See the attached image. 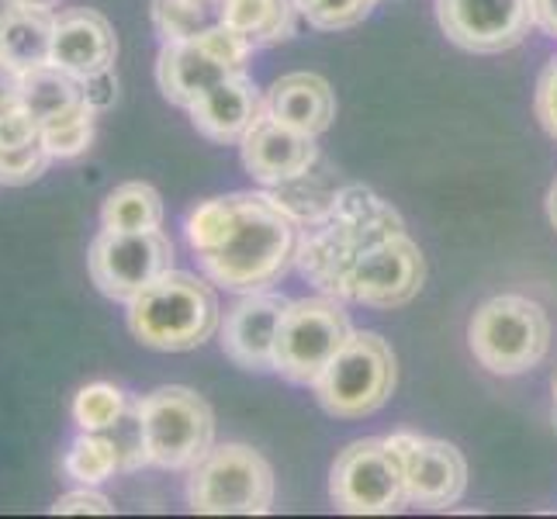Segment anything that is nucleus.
Listing matches in <instances>:
<instances>
[{
  "mask_svg": "<svg viewBox=\"0 0 557 519\" xmlns=\"http://www.w3.org/2000/svg\"><path fill=\"white\" fill-rule=\"evenodd\" d=\"M136 406L152 468L190 471L215 447V412L184 384H163V388L143 395Z\"/></svg>",
  "mask_w": 557,
  "mask_h": 519,
  "instance_id": "6",
  "label": "nucleus"
},
{
  "mask_svg": "<svg viewBox=\"0 0 557 519\" xmlns=\"http://www.w3.org/2000/svg\"><path fill=\"white\" fill-rule=\"evenodd\" d=\"M42 139V125L38 119L22 108V104H11L0 111V149H14V146H28Z\"/></svg>",
  "mask_w": 557,
  "mask_h": 519,
  "instance_id": "31",
  "label": "nucleus"
},
{
  "mask_svg": "<svg viewBox=\"0 0 557 519\" xmlns=\"http://www.w3.org/2000/svg\"><path fill=\"white\" fill-rule=\"evenodd\" d=\"M547 219H550V225L557 228V181H554L550 190H547Z\"/></svg>",
  "mask_w": 557,
  "mask_h": 519,
  "instance_id": "37",
  "label": "nucleus"
},
{
  "mask_svg": "<svg viewBox=\"0 0 557 519\" xmlns=\"http://www.w3.org/2000/svg\"><path fill=\"white\" fill-rule=\"evenodd\" d=\"M249 49L236 32L211 28L205 35L177 38V42H163L157 55V84L163 98L177 108H190L211 87L225 84L228 76L246 73Z\"/></svg>",
  "mask_w": 557,
  "mask_h": 519,
  "instance_id": "9",
  "label": "nucleus"
},
{
  "mask_svg": "<svg viewBox=\"0 0 557 519\" xmlns=\"http://www.w3.org/2000/svg\"><path fill=\"white\" fill-rule=\"evenodd\" d=\"M422 277H426L422 249L406 233H395L374 243L350 267L347 281L339 287V298L368 305V309H398V305H409L419 295Z\"/></svg>",
  "mask_w": 557,
  "mask_h": 519,
  "instance_id": "12",
  "label": "nucleus"
},
{
  "mask_svg": "<svg viewBox=\"0 0 557 519\" xmlns=\"http://www.w3.org/2000/svg\"><path fill=\"white\" fill-rule=\"evenodd\" d=\"M152 25L163 42L205 35L225 25V0H152Z\"/></svg>",
  "mask_w": 557,
  "mask_h": 519,
  "instance_id": "24",
  "label": "nucleus"
},
{
  "mask_svg": "<svg viewBox=\"0 0 557 519\" xmlns=\"http://www.w3.org/2000/svg\"><path fill=\"white\" fill-rule=\"evenodd\" d=\"M190 111V125H195L208 143L219 146H239L243 136L263 114V94L246 73L228 76L225 84L211 87L205 98H198Z\"/></svg>",
  "mask_w": 557,
  "mask_h": 519,
  "instance_id": "18",
  "label": "nucleus"
},
{
  "mask_svg": "<svg viewBox=\"0 0 557 519\" xmlns=\"http://www.w3.org/2000/svg\"><path fill=\"white\" fill-rule=\"evenodd\" d=\"M536 119H541L544 132L557 143V60L547 63L541 73V84H536Z\"/></svg>",
  "mask_w": 557,
  "mask_h": 519,
  "instance_id": "33",
  "label": "nucleus"
},
{
  "mask_svg": "<svg viewBox=\"0 0 557 519\" xmlns=\"http://www.w3.org/2000/svg\"><path fill=\"white\" fill-rule=\"evenodd\" d=\"M298 0H225V28L249 49L287 42L298 32Z\"/></svg>",
  "mask_w": 557,
  "mask_h": 519,
  "instance_id": "22",
  "label": "nucleus"
},
{
  "mask_svg": "<svg viewBox=\"0 0 557 519\" xmlns=\"http://www.w3.org/2000/svg\"><path fill=\"white\" fill-rule=\"evenodd\" d=\"M17 104L28 108L42 128L66 119V114H73V111L90 108L84 101L81 81H76L73 73L60 70L55 63L35 66V70L17 76Z\"/></svg>",
  "mask_w": 557,
  "mask_h": 519,
  "instance_id": "21",
  "label": "nucleus"
},
{
  "mask_svg": "<svg viewBox=\"0 0 557 519\" xmlns=\"http://www.w3.org/2000/svg\"><path fill=\"white\" fill-rule=\"evenodd\" d=\"M101 225L119 233H149L163 225V198L152 184H119L101 205Z\"/></svg>",
  "mask_w": 557,
  "mask_h": 519,
  "instance_id": "23",
  "label": "nucleus"
},
{
  "mask_svg": "<svg viewBox=\"0 0 557 519\" xmlns=\"http://www.w3.org/2000/svg\"><path fill=\"white\" fill-rule=\"evenodd\" d=\"M63 474L70 482L90 485V489L108 482L111 474H119V457H114L104 433L81 430V436H76L63 454Z\"/></svg>",
  "mask_w": 557,
  "mask_h": 519,
  "instance_id": "25",
  "label": "nucleus"
},
{
  "mask_svg": "<svg viewBox=\"0 0 557 519\" xmlns=\"http://www.w3.org/2000/svg\"><path fill=\"white\" fill-rule=\"evenodd\" d=\"M104 440L111 444L114 457H119V471H136V468L149 465L146 433H143V419H139L136 401H132V406L104 430Z\"/></svg>",
  "mask_w": 557,
  "mask_h": 519,
  "instance_id": "28",
  "label": "nucleus"
},
{
  "mask_svg": "<svg viewBox=\"0 0 557 519\" xmlns=\"http://www.w3.org/2000/svg\"><path fill=\"white\" fill-rule=\"evenodd\" d=\"M49 512H55V516H111L114 506L101 492H94L90 485H84V489L66 492V495L55 498Z\"/></svg>",
  "mask_w": 557,
  "mask_h": 519,
  "instance_id": "32",
  "label": "nucleus"
},
{
  "mask_svg": "<svg viewBox=\"0 0 557 519\" xmlns=\"http://www.w3.org/2000/svg\"><path fill=\"white\" fill-rule=\"evenodd\" d=\"M388 444L398 450L406 468V495L419 509H447L457 506L468 492V460L447 440L395 433Z\"/></svg>",
  "mask_w": 557,
  "mask_h": 519,
  "instance_id": "14",
  "label": "nucleus"
},
{
  "mask_svg": "<svg viewBox=\"0 0 557 519\" xmlns=\"http://www.w3.org/2000/svg\"><path fill=\"white\" fill-rule=\"evenodd\" d=\"M550 392H554V406H557V371H554V378H550Z\"/></svg>",
  "mask_w": 557,
  "mask_h": 519,
  "instance_id": "40",
  "label": "nucleus"
},
{
  "mask_svg": "<svg viewBox=\"0 0 557 519\" xmlns=\"http://www.w3.org/2000/svg\"><path fill=\"white\" fill-rule=\"evenodd\" d=\"M52 163V152L46 143H28L14 149H0V187H28L35 184Z\"/></svg>",
  "mask_w": 557,
  "mask_h": 519,
  "instance_id": "30",
  "label": "nucleus"
},
{
  "mask_svg": "<svg viewBox=\"0 0 557 519\" xmlns=\"http://www.w3.org/2000/svg\"><path fill=\"white\" fill-rule=\"evenodd\" d=\"M128 333L149 350L184 354L198 350L222 330L219 295L205 277L187 271H166L146 292L128 301L125 312Z\"/></svg>",
  "mask_w": 557,
  "mask_h": 519,
  "instance_id": "3",
  "label": "nucleus"
},
{
  "mask_svg": "<svg viewBox=\"0 0 557 519\" xmlns=\"http://www.w3.org/2000/svg\"><path fill=\"white\" fill-rule=\"evenodd\" d=\"M330 495L339 512L354 516H388L406 506V468L388 436L343 447L330 471Z\"/></svg>",
  "mask_w": 557,
  "mask_h": 519,
  "instance_id": "10",
  "label": "nucleus"
},
{
  "mask_svg": "<svg viewBox=\"0 0 557 519\" xmlns=\"http://www.w3.org/2000/svg\"><path fill=\"white\" fill-rule=\"evenodd\" d=\"M395 233H406V222L388 201H381L374 190L360 184L339 187L333 208L319 222L301 228L295 263L322 295L339 298V287L347 281L350 267L374 243Z\"/></svg>",
  "mask_w": 557,
  "mask_h": 519,
  "instance_id": "2",
  "label": "nucleus"
},
{
  "mask_svg": "<svg viewBox=\"0 0 557 519\" xmlns=\"http://www.w3.org/2000/svg\"><path fill=\"white\" fill-rule=\"evenodd\" d=\"M274 468L246 444L211 447L187 482V503L201 516H263L274 509Z\"/></svg>",
  "mask_w": 557,
  "mask_h": 519,
  "instance_id": "5",
  "label": "nucleus"
},
{
  "mask_svg": "<svg viewBox=\"0 0 557 519\" xmlns=\"http://www.w3.org/2000/svg\"><path fill=\"white\" fill-rule=\"evenodd\" d=\"M398 381L395 354L377 333H354L315 378L319 406L336 419H363L392 398Z\"/></svg>",
  "mask_w": 557,
  "mask_h": 519,
  "instance_id": "7",
  "label": "nucleus"
},
{
  "mask_svg": "<svg viewBox=\"0 0 557 519\" xmlns=\"http://www.w3.org/2000/svg\"><path fill=\"white\" fill-rule=\"evenodd\" d=\"M184 236L211 284L253 295L292 271L301 225L274 195L236 190L190 208Z\"/></svg>",
  "mask_w": 557,
  "mask_h": 519,
  "instance_id": "1",
  "label": "nucleus"
},
{
  "mask_svg": "<svg viewBox=\"0 0 557 519\" xmlns=\"http://www.w3.org/2000/svg\"><path fill=\"white\" fill-rule=\"evenodd\" d=\"M87 271L104 298L128 305L152 281L174 271V243L163 228H149V233L101 228L90 243Z\"/></svg>",
  "mask_w": 557,
  "mask_h": 519,
  "instance_id": "11",
  "label": "nucleus"
},
{
  "mask_svg": "<svg viewBox=\"0 0 557 519\" xmlns=\"http://www.w3.org/2000/svg\"><path fill=\"white\" fill-rule=\"evenodd\" d=\"M132 401L122 388H114L108 381H94L87 388L76 392L73 398V422L87 433H104L114 419H119Z\"/></svg>",
  "mask_w": 557,
  "mask_h": 519,
  "instance_id": "26",
  "label": "nucleus"
},
{
  "mask_svg": "<svg viewBox=\"0 0 557 519\" xmlns=\"http://www.w3.org/2000/svg\"><path fill=\"white\" fill-rule=\"evenodd\" d=\"M81 87H84V101L98 114L108 111L114 104V98H119V76H114V70L87 76V81H81Z\"/></svg>",
  "mask_w": 557,
  "mask_h": 519,
  "instance_id": "34",
  "label": "nucleus"
},
{
  "mask_svg": "<svg viewBox=\"0 0 557 519\" xmlns=\"http://www.w3.org/2000/svg\"><path fill=\"white\" fill-rule=\"evenodd\" d=\"M468 346L492 374L533 371L550 350V319L523 295H495L468 322Z\"/></svg>",
  "mask_w": 557,
  "mask_h": 519,
  "instance_id": "4",
  "label": "nucleus"
},
{
  "mask_svg": "<svg viewBox=\"0 0 557 519\" xmlns=\"http://www.w3.org/2000/svg\"><path fill=\"white\" fill-rule=\"evenodd\" d=\"M263 111L309 136H322L336 119V94L319 73H287L263 94Z\"/></svg>",
  "mask_w": 557,
  "mask_h": 519,
  "instance_id": "19",
  "label": "nucleus"
},
{
  "mask_svg": "<svg viewBox=\"0 0 557 519\" xmlns=\"http://www.w3.org/2000/svg\"><path fill=\"white\" fill-rule=\"evenodd\" d=\"M11 4H14V0H0V22H4V14L11 11Z\"/></svg>",
  "mask_w": 557,
  "mask_h": 519,
  "instance_id": "39",
  "label": "nucleus"
},
{
  "mask_svg": "<svg viewBox=\"0 0 557 519\" xmlns=\"http://www.w3.org/2000/svg\"><path fill=\"white\" fill-rule=\"evenodd\" d=\"M440 28L468 52H506L530 35L533 0H436Z\"/></svg>",
  "mask_w": 557,
  "mask_h": 519,
  "instance_id": "13",
  "label": "nucleus"
},
{
  "mask_svg": "<svg viewBox=\"0 0 557 519\" xmlns=\"http://www.w3.org/2000/svg\"><path fill=\"white\" fill-rule=\"evenodd\" d=\"M533 22L557 38V0H533Z\"/></svg>",
  "mask_w": 557,
  "mask_h": 519,
  "instance_id": "35",
  "label": "nucleus"
},
{
  "mask_svg": "<svg viewBox=\"0 0 557 519\" xmlns=\"http://www.w3.org/2000/svg\"><path fill=\"white\" fill-rule=\"evenodd\" d=\"M287 298L274 292L243 295L222 322V354L243 371H274L277 330Z\"/></svg>",
  "mask_w": 557,
  "mask_h": 519,
  "instance_id": "16",
  "label": "nucleus"
},
{
  "mask_svg": "<svg viewBox=\"0 0 557 519\" xmlns=\"http://www.w3.org/2000/svg\"><path fill=\"white\" fill-rule=\"evenodd\" d=\"M301 17L319 32H343L368 17L377 0H298Z\"/></svg>",
  "mask_w": 557,
  "mask_h": 519,
  "instance_id": "29",
  "label": "nucleus"
},
{
  "mask_svg": "<svg viewBox=\"0 0 557 519\" xmlns=\"http://www.w3.org/2000/svg\"><path fill=\"white\" fill-rule=\"evenodd\" d=\"M94 119H98V111L81 108V111L66 114V119L46 125L42 128V143L52 152V160L84 157V152L90 149V143H94Z\"/></svg>",
  "mask_w": 557,
  "mask_h": 519,
  "instance_id": "27",
  "label": "nucleus"
},
{
  "mask_svg": "<svg viewBox=\"0 0 557 519\" xmlns=\"http://www.w3.org/2000/svg\"><path fill=\"white\" fill-rule=\"evenodd\" d=\"M119 60V38L111 22L94 8H66L55 14L52 32V63L87 81L94 73L114 70Z\"/></svg>",
  "mask_w": 557,
  "mask_h": 519,
  "instance_id": "17",
  "label": "nucleus"
},
{
  "mask_svg": "<svg viewBox=\"0 0 557 519\" xmlns=\"http://www.w3.org/2000/svg\"><path fill=\"white\" fill-rule=\"evenodd\" d=\"M17 104V73L0 60V111Z\"/></svg>",
  "mask_w": 557,
  "mask_h": 519,
  "instance_id": "36",
  "label": "nucleus"
},
{
  "mask_svg": "<svg viewBox=\"0 0 557 519\" xmlns=\"http://www.w3.org/2000/svg\"><path fill=\"white\" fill-rule=\"evenodd\" d=\"M52 32H55L52 8L11 4L4 22H0V60L17 76L52 63Z\"/></svg>",
  "mask_w": 557,
  "mask_h": 519,
  "instance_id": "20",
  "label": "nucleus"
},
{
  "mask_svg": "<svg viewBox=\"0 0 557 519\" xmlns=\"http://www.w3.org/2000/svg\"><path fill=\"white\" fill-rule=\"evenodd\" d=\"M14 4H28V8H55L60 0H14Z\"/></svg>",
  "mask_w": 557,
  "mask_h": 519,
  "instance_id": "38",
  "label": "nucleus"
},
{
  "mask_svg": "<svg viewBox=\"0 0 557 519\" xmlns=\"http://www.w3.org/2000/svg\"><path fill=\"white\" fill-rule=\"evenodd\" d=\"M350 336V316L336 298L315 295L287 301L277 330L274 371L292 384H315V378L330 368V360L347 346Z\"/></svg>",
  "mask_w": 557,
  "mask_h": 519,
  "instance_id": "8",
  "label": "nucleus"
},
{
  "mask_svg": "<svg viewBox=\"0 0 557 519\" xmlns=\"http://www.w3.org/2000/svg\"><path fill=\"white\" fill-rule=\"evenodd\" d=\"M239 152H243V166L249 177L267 187L292 184L319 163L315 136L277 122L274 114H267V111L243 136Z\"/></svg>",
  "mask_w": 557,
  "mask_h": 519,
  "instance_id": "15",
  "label": "nucleus"
}]
</instances>
